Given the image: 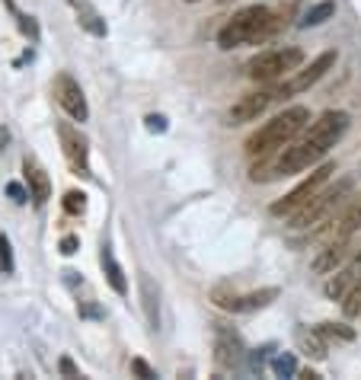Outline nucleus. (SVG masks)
<instances>
[{"label":"nucleus","instance_id":"nucleus-29","mask_svg":"<svg viewBox=\"0 0 361 380\" xmlns=\"http://www.w3.org/2000/svg\"><path fill=\"white\" fill-rule=\"evenodd\" d=\"M186 4H195V0H186Z\"/></svg>","mask_w":361,"mask_h":380},{"label":"nucleus","instance_id":"nucleus-5","mask_svg":"<svg viewBox=\"0 0 361 380\" xmlns=\"http://www.w3.org/2000/svg\"><path fill=\"white\" fill-rule=\"evenodd\" d=\"M304 64V51L300 49H272L256 55L250 64H246V77L256 83H275L281 80L285 74H294V70Z\"/></svg>","mask_w":361,"mask_h":380},{"label":"nucleus","instance_id":"nucleus-18","mask_svg":"<svg viewBox=\"0 0 361 380\" xmlns=\"http://www.w3.org/2000/svg\"><path fill=\"white\" fill-rule=\"evenodd\" d=\"M298 342H300V348H304V355H310V358H317V361L327 358V346L319 342V329L317 332L298 329Z\"/></svg>","mask_w":361,"mask_h":380},{"label":"nucleus","instance_id":"nucleus-4","mask_svg":"<svg viewBox=\"0 0 361 380\" xmlns=\"http://www.w3.org/2000/svg\"><path fill=\"white\" fill-rule=\"evenodd\" d=\"M352 189H355L352 179H339L336 186H323L317 195H313V198H307L304 205L294 211V215H288V227H291V230H307V234L319 230L323 224L333 221L336 208L348 198Z\"/></svg>","mask_w":361,"mask_h":380},{"label":"nucleus","instance_id":"nucleus-21","mask_svg":"<svg viewBox=\"0 0 361 380\" xmlns=\"http://www.w3.org/2000/svg\"><path fill=\"white\" fill-rule=\"evenodd\" d=\"M319 336H336V339H342V342L355 339V332L348 329V326H342V323H319Z\"/></svg>","mask_w":361,"mask_h":380},{"label":"nucleus","instance_id":"nucleus-3","mask_svg":"<svg viewBox=\"0 0 361 380\" xmlns=\"http://www.w3.org/2000/svg\"><path fill=\"white\" fill-rule=\"evenodd\" d=\"M307 125H310V109H307V106H291V109H285L281 115L272 118V122H265L259 132H253L243 147L253 160L272 157V153H278L285 144H291Z\"/></svg>","mask_w":361,"mask_h":380},{"label":"nucleus","instance_id":"nucleus-12","mask_svg":"<svg viewBox=\"0 0 361 380\" xmlns=\"http://www.w3.org/2000/svg\"><path fill=\"white\" fill-rule=\"evenodd\" d=\"M215 358L221 367H236L243 358V346H240V336L230 332L224 323L215 326Z\"/></svg>","mask_w":361,"mask_h":380},{"label":"nucleus","instance_id":"nucleus-14","mask_svg":"<svg viewBox=\"0 0 361 380\" xmlns=\"http://www.w3.org/2000/svg\"><path fill=\"white\" fill-rule=\"evenodd\" d=\"M352 256V249H348V240H333V243H323L319 249V256L313 259V272L317 275H333L336 269L346 265V259Z\"/></svg>","mask_w":361,"mask_h":380},{"label":"nucleus","instance_id":"nucleus-17","mask_svg":"<svg viewBox=\"0 0 361 380\" xmlns=\"http://www.w3.org/2000/svg\"><path fill=\"white\" fill-rule=\"evenodd\" d=\"M99 259H103V269H106V278H109L112 291H115V294H128V281H125V275H122V265L115 262L109 246H103V256Z\"/></svg>","mask_w":361,"mask_h":380},{"label":"nucleus","instance_id":"nucleus-10","mask_svg":"<svg viewBox=\"0 0 361 380\" xmlns=\"http://www.w3.org/2000/svg\"><path fill=\"white\" fill-rule=\"evenodd\" d=\"M275 298H278V288L250 291V294H230V298H224L221 291L215 294L217 304H221L224 310H230V313H253V310H262V307H269Z\"/></svg>","mask_w":361,"mask_h":380},{"label":"nucleus","instance_id":"nucleus-25","mask_svg":"<svg viewBox=\"0 0 361 380\" xmlns=\"http://www.w3.org/2000/svg\"><path fill=\"white\" fill-rule=\"evenodd\" d=\"M77 246H80V240H77V236H64V240H61V253H64V256H74Z\"/></svg>","mask_w":361,"mask_h":380},{"label":"nucleus","instance_id":"nucleus-22","mask_svg":"<svg viewBox=\"0 0 361 380\" xmlns=\"http://www.w3.org/2000/svg\"><path fill=\"white\" fill-rule=\"evenodd\" d=\"M84 208H87V195L84 192H68L64 195V211H68V215H84Z\"/></svg>","mask_w":361,"mask_h":380},{"label":"nucleus","instance_id":"nucleus-27","mask_svg":"<svg viewBox=\"0 0 361 380\" xmlns=\"http://www.w3.org/2000/svg\"><path fill=\"white\" fill-rule=\"evenodd\" d=\"M61 374H64V377H80V371L74 367V361H70V358H61Z\"/></svg>","mask_w":361,"mask_h":380},{"label":"nucleus","instance_id":"nucleus-1","mask_svg":"<svg viewBox=\"0 0 361 380\" xmlns=\"http://www.w3.org/2000/svg\"><path fill=\"white\" fill-rule=\"evenodd\" d=\"M346 132H348V112H342V109L323 112L317 122H310V128L294 144H285L278 153H272V157H259L250 179L272 182V179H285V176H298L304 170H313L319 160L339 144Z\"/></svg>","mask_w":361,"mask_h":380},{"label":"nucleus","instance_id":"nucleus-23","mask_svg":"<svg viewBox=\"0 0 361 380\" xmlns=\"http://www.w3.org/2000/svg\"><path fill=\"white\" fill-rule=\"evenodd\" d=\"M272 371L278 374V377H288V374L298 371V365H294V355H278L275 361H272Z\"/></svg>","mask_w":361,"mask_h":380},{"label":"nucleus","instance_id":"nucleus-13","mask_svg":"<svg viewBox=\"0 0 361 380\" xmlns=\"http://www.w3.org/2000/svg\"><path fill=\"white\" fill-rule=\"evenodd\" d=\"M23 176H26V186H29V198L42 208L45 201L51 198V179H49V173H45L42 163H39L35 157H26V160H23Z\"/></svg>","mask_w":361,"mask_h":380},{"label":"nucleus","instance_id":"nucleus-15","mask_svg":"<svg viewBox=\"0 0 361 380\" xmlns=\"http://www.w3.org/2000/svg\"><path fill=\"white\" fill-rule=\"evenodd\" d=\"M358 278H361V256H355L348 265H342L339 272H333V278L327 281V288H323V291H327L329 300H342V298H346V291L352 288Z\"/></svg>","mask_w":361,"mask_h":380},{"label":"nucleus","instance_id":"nucleus-6","mask_svg":"<svg viewBox=\"0 0 361 380\" xmlns=\"http://www.w3.org/2000/svg\"><path fill=\"white\" fill-rule=\"evenodd\" d=\"M336 173V163H319V166H313L310 170V176H307L300 186H294L291 192L285 195V198H278V201H272V215L275 217H288V215H294L300 205H304L307 198H313V195L319 192V189L329 182V176Z\"/></svg>","mask_w":361,"mask_h":380},{"label":"nucleus","instance_id":"nucleus-9","mask_svg":"<svg viewBox=\"0 0 361 380\" xmlns=\"http://www.w3.org/2000/svg\"><path fill=\"white\" fill-rule=\"evenodd\" d=\"M55 96H58V103H61V109L68 112L74 122H87V118H90L87 96H84V90H80V83H77L70 74H61L55 80Z\"/></svg>","mask_w":361,"mask_h":380},{"label":"nucleus","instance_id":"nucleus-8","mask_svg":"<svg viewBox=\"0 0 361 380\" xmlns=\"http://www.w3.org/2000/svg\"><path fill=\"white\" fill-rule=\"evenodd\" d=\"M275 99H278V87H272V83H262V90L246 93V96H240L234 106H230V112H227L230 125L256 122V118L262 115V112L269 109L272 103H275Z\"/></svg>","mask_w":361,"mask_h":380},{"label":"nucleus","instance_id":"nucleus-20","mask_svg":"<svg viewBox=\"0 0 361 380\" xmlns=\"http://www.w3.org/2000/svg\"><path fill=\"white\" fill-rule=\"evenodd\" d=\"M342 313H346L348 319L361 317V278L346 291V298H342Z\"/></svg>","mask_w":361,"mask_h":380},{"label":"nucleus","instance_id":"nucleus-7","mask_svg":"<svg viewBox=\"0 0 361 380\" xmlns=\"http://www.w3.org/2000/svg\"><path fill=\"white\" fill-rule=\"evenodd\" d=\"M336 51H323V55H317L307 68H300V70H294L291 74V80H285V83H278V99H285V96H294V93H304V90H310L317 80H323V74H327L329 68L336 64Z\"/></svg>","mask_w":361,"mask_h":380},{"label":"nucleus","instance_id":"nucleus-26","mask_svg":"<svg viewBox=\"0 0 361 380\" xmlns=\"http://www.w3.org/2000/svg\"><path fill=\"white\" fill-rule=\"evenodd\" d=\"M132 371L138 374V377H157V374H153L151 367H147V365H144V361H141V358H134V361H132Z\"/></svg>","mask_w":361,"mask_h":380},{"label":"nucleus","instance_id":"nucleus-16","mask_svg":"<svg viewBox=\"0 0 361 380\" xmlns=\"http://www.w3.org/2000/svg\"><path fill=\"white\" fill-rule=\"evenodd\" d=\"M77 10V23L93 35H106V23H99V13L90 7V0H70Z\"/></svg>","mask_w":361,"mask_h":380},{"label":"nucleus","instance_id":"nucleus-11","mask_svg":"<svg viewBox=\"0 0 361 380\" xmlns=\"http://www.w3.org/2000/svg\"><path fill=\"white\" fill-rule=\"evenodd\" d=\"M58 134H61V144H64V157L70 160L80 176H90V151H87V141L70 128V125H58Z\"/></svg>","mask_w":361,"mask_h":380},{"label":"nucleus","instance_id":"nucleus-28","mask_svg":"<svg viewBox=\"0 0 361 380\" xmlns=\"http://www.w3.org/2000/svg\"><path fill=\"white\" fill-rule=\"evenodd\" d=\"M7 192H10V195H13V201H20V205H23V201H26V198H29V195H26V192H23V186H16V182H10V186H7Z\"/></svg>","mask_w":361,"mask_h":380},{"label":"nucleus","instance_id":"nucleus-24","mask_svg":"<svg viewBox=\"0 0 361 380\" xmlns=\"http://www.w3.org/2000/svg\"><path fill=\"white\" fill-rule=\"evenodd\" d=\"M0 269L7 272H13V256H10V240L7 236H0Z\"/></svg>","mask_w":361,"mask_h":380},{"label":"nucleus","instance_id":"nucleus-19","mask_svg":"<svg viewBox=\"0 0 361 380\" xmlns=\"http://www.w3.org/2000/svg\"><path fill=\"white\" fill-rule=\"evenodd\" d=\"M333 13H336V4L333 0H323V4L310 7L304 16H300V26H319V23H327Z\"/></svg>","mask_w":361,"mask_h":380},{"label":"nucleus","instance_id":"nucleus-2","mask_svg":"<svg viewBox=\"0 0 361 380\" xmlns=\"http://www.w3.org/2000/svg\"><path fill=\"white\" fill-rule=\"evenodd\" d=\"M291 16H294L291 4H288V7H278V10L259 7V4L256 7H243V10H236V13L221 26L217 45H221L224 51L240 49V45H259V42L272 39L275 32H281Z\"/></svg>","mask_w":361,"mask_h":380}]
</instances>
